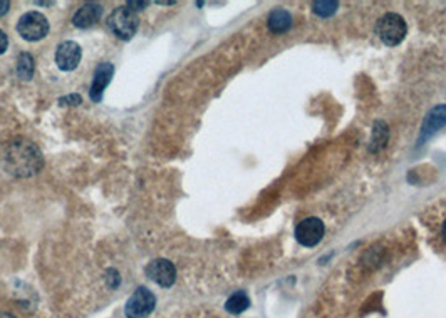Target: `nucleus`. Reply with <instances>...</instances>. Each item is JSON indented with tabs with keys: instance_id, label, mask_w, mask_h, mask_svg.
<instances>
[{
	"instance_id": "19",
	"label": "nucleus",
	"mask_w": 446,
	"mask_h": 318,
	"mask_svg": "<svg viewBox=\"0 0 446 318\" xmlns=\"http://www.w3.org/2000/svg\"><path fill=\"white\" fill-rule=\"evenodd\" d=\"M128 7L133 12H135V10H143V9H146V7H148V2H128Z\"/></svg>"
},
{
	"instance_id": "12",
	"label": "nucleus",
	"mask_w": 446,
	"mask_h": 318,
	"mask_svg": "<svg viewBox=\"0 0 446 318\" xmlns=\"http://www.w3.org/2000/svg\"><path fill=\"white\" fill-rule=\"evenodd\" d=\"M446 124V106H438L426 117L425 126H423V137L429 136L432 132L438 131L441 126Z\"/></svg>"
},
{
	"instance_id": "11",
	"label": "nucleus",
	"mask_w": 446,
	"mask_h": 318,
	"mask_svg": "<svg viewBox=\"0 0 446 318\" xmlns=\"http://www.w3.org/2000/svg\"><path fill=\"white\" fill-rule=\"evenodd\" d=\"M292 15L285 9H275L269 15V29L275 34H284L291 29Z\"/></svg>"
},
{
	"instance_id": "5",
	"label": "nucleus",
	"mask_w": 446,
	"mask_h": 318,
	"mask_svg": "<svg viewBox=\"0 0 446 318\" xmlns=\"http://www.w3.org/2000/svg\"><path fill=\"white\" fill-rule=\"evenodd\" d=\"M156 307V297L148 288L139 286L131 297L128 298L124 313L128 318H144L148 317Z\"/></svg>"
},
{
	"instance_id": "14",
	"label": "nucleus",
	"mask_w": 446,
	"mask_h": 318,
	"mask_svg": "<svg viewBox=\"0 0 446 318\" xmlns=\"http://www.w3.org/2000/svg\"><path fill=\"white\" fill-rule=\"evenodd\" d=\"M34 57L29 52L19 54L17 57V74L22 81H30L34 76Z\"/></svg>"
},
{
	"instance_id": "16",
	"label": "nucleus",
	"mask_w": 446,
	"mask_h": 318,
	"mask_svg": "<svg viewBox=\"0 0 446 318\" xmlns=\"http://www.w3.org/2000/svg\"><path fill=\"white\" fill-rule=\"evenodd\" d=\"M106 281H108V285L111 286V288H116L117 285L121 284V277H119V273L116 272V270H108V272H106Z\"/></svg>"
},
{
	"instance_id": "4",
	"label": "nucleus",
	"mask_w": 446,
	"mask_h": 318,
	"mask_svg": "<svg viewBox=\"0 0 446 318\" xmlns=\"http://www.w3.org/2000/svg\"><path fill=\"white\" fill-rule=\"evenodd\" d=\"M17 32L23 41L37 42L42 41L47 34H49V22H47L46 15L41 12H27L19 19Z\"/></svg>"
},
{
	"instance_id": "9",
	"label": "nucleus",
	"mask_w": 446,
	"mask_h": 318,
	"mask_svg": "<svg viewBox=\"0 0 446 318\" xmlns=\"http://www.w3.org/2000/svg\"><path fill=\"white\" fill-rule=\"evenodd\" d=\"M113 74H115V66L111 62H103L99 64L94 70L93 84L91 89H89V96H91L93 103H101L103 101L104 89L108 88V84L113 79Z\"/></svg>"
},
{
	"instance_id": "18",
	"label": "nucleus",
	"mask_w": 446,
	"mask_h": 318,
	"mask_svg": "<svg viewBox=\"0 0 446 318\" xmlns=\"http://www.w3.org/2000/svg\"><path fill=\"white\" fill-rule=\"evenodd\" d=\"M7 47H9V37H7V34L0 29V56L6 52Z\"/></svg>"
},
{
	"instance_id": "3",
	"label": "nucleus",
	"mask_w": 446,
	"mask_h": 318,
	"mask_svg": "<svg viewBox=\"0 0 446 318\" xmlns=\"http://www.w3.org/2000/svg\"><path fill=\"white\" fill-rule=\"evenodd\" d=\"M406 32H408V27H406L405 19L401 15L393 14V12L382 15L376 23V34L389 47L401 44L403 39L406 37Z\"/></svg>"
},
{
	"instance_id": "8",
	"label": "nucleus",
	"mask_w": 446,
	"mask_h": 318,
	"mask_svg": "<svg viewBox=\"0 0 446 318\" xmlns=\"http://www.w3.org/2000/svg\"><path fill=\"white\" fill-rule=\"evenodd\" d=\"M82 57L81 46L74 41H66L62 44H59L56 50V64L57 68L64 72L74 70L79 66Z\"/></svg>"
},
{
	"instance_id": "2",
	"label": "nucleus",
	"mask_w": 446,
	"mask_h": 318,
	"mask_svg": "<svg viewBox=\"0 0 446 318\" xmlns=\"http://www.w3.org/2000/svg\"><path fill=\"white\" fill-rule=\"evenodd\" d=\"M109 32L121 41H129L136 34L139 27V19L136 12H133L129 7H117L109 14L106 21Z\"/></svg>"
},
{
	"instance_id": "10",
	"label": "nucleus",
	"mask_w": 446,
	"mask_h": 318,
	"mask_svg": "<svg viewBox=\"0 0 446 318\" xmlns=\"http://www.w3.org/2000/svg\"><path fill=\"white\" fill-rule=\"evenodd\" d=\"M101 15H103V7L96 2H88L74 14L72 23L79 29H89L94 23L99 22Z\"/></svg>"
},
{
	"instance_id": "17",
	"label": "nucleus",
	"mask_w": 446,
	"mask_h": 318,
	"mask_svg": "<svg viewBox=\"0 0 446 318\" xmlns=\"http://www.w3.org/2000/svg\"><path fill=\"white\" fill-rule=\"evenodd\" d=\"M59 103H61V106H79L82 103V97L79 94H70V96L61 97Z\"/></svg>"
},
{
	"instance_id": "13",
	"label": "nucleus",
	"mask_w": 446,
	"mask_h": 318,
	"mask_svg": "<svg viewBox=\"0 0 446 318\" xmlns=\"http://www.w3.org/2000/svg\"><path fill=\"white\" fill-rule=\"evenodd\" d=\"M249 307H250V298L245 292L233 293L225 304V310L229 313H232V315H240V313H244Z\"/></svg>"
},
{
	"instance_id": "23",
	"label": "nucleus",
	"mask_w": 446,
	"mask_h": 318,
	"mask_svg": "<svg viewBox=\"0 0 446 318\" xmlns=\"http://www.w3.org/2000/svg\"><path fill=\"white\" fill-rule=\"evenodd\" d=\"M441 233H443V237L446 239V221L443 223V228H441Z\"/></svg>"
},
{
	"instance_id": "21",
	"label": "nucleus",
	"mask_w": 446,
	"mask_h": 318,
	"mask_svg": "<svg viewBox=\"0 0 446 318\" xmlns=\"http://www.w3.org/2000/svg\"><path fill=\"white\" fill-rule=\"evenodd\" d=\"M0 318H15L12 313H7V312H0Z\"/></svg>"
},
{
	"instance_id": "15",
	"label": "nucleus",
	"mask_w": 446,
	"mask_h": 318,
	"mask_svg": "<svg viewBox=\"0 0 446 318\" xmlns=\"http://www.w3.org/2000/svg\"><path fill=\"white\" fill-rule=\"evenodd\" d=\"M338 9H339V3L331 2V0H327V2L312 3V10H314L317 15H320V17H329V15L336 14V10Z\"/></svg>"
},
{
	"instance_id": "20",
	"label": "nucleus",
	"mask_w": 446,
	"mask_h": 318,
	"mask_svg": "<svg viewBox=\"0 0 446 318\" xmlns=\"http://www.w3.org/2000/svg\"><path fill=\"white\" fill-rule=\"evenodd\" d=\"M10 9V2H7V0H0V17L2 15H6L7 12Z\"/></svg>"
},
{
	"instance_id": "7",
	"label": "nucleus",
	"mask_w": 446,
	"mask_h": 318,
	"mask_svg": "<svg viewBox=\"0 0 446 318\" xmlns=\"http://www.w3.org/2000/svg\"><path fill=\"white\" fill-rule=\"evenodd\" d=\"M326 233L322 219L319 218H305L295 228V238L302 246H316Z\"/></svg>"
},
{
	"instance_id": "6",
	"label": "nucleus",
	"mask_w": 446,
	"mask_h": 318,
	"mask_svg": "<svg viewBox=\"0 0 446 318\" xmlns=\"http://www.w3.org/2000/svg\"><path fill=\"white\" fill-rule=\"evenodd\" d=\"M144 273L150 278L153 284L163 286V288H170L176 281V268L175 265L166 258H156L148 263L144 268Z\"/></svg>"
},
{
	"instance_id": "22",
	"label": "nucleus",
	"mask_w": 446,
	"mask_h": 318,
	"mask_svg": "<svg viewBox=\"0 0 446 318\" xmlns=\"http://www.w3.org/2000/svg\"><path fill=\"white\" fill-rule=\"evenodd\" d=\"M158 3V6H173L175 2H156Z\"/></svg>"
},
{
	"instance_id": "1",
	"label": "nucleus",
	"mask_w": 446,
	"mask_h": 318,
	"mask_svg": "<svg viewBox=\"0 0 446 318\" xmlns=\"http://www.w3.org/2000/svg\"><path fill=\"white\" fill-rule=\"evenodd\" d=\"M2 166L15 178H32L44 168L41 149L26 137H14L2 148Z\"/></svg>"
}]
</instances>
